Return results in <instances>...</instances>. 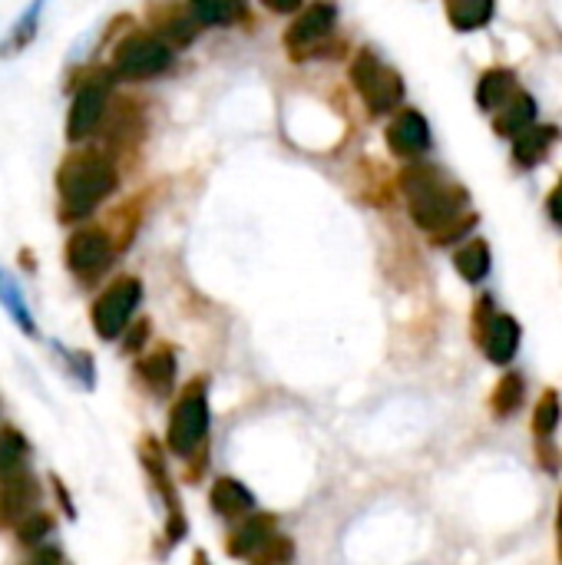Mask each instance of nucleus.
Returning <instances> with one entry per match:
<instances>
[{
  "instance_id": "1",
  "label": "nucleus",
  "mask_w": 562,
  "mask_h": 565,
  "mask_svg": "<svg viewBox=\"0 0 562 565\" xmlns=\"http://www.w3.org/2000/svg\"><path fill=\"white\" fill-rule=\"evenodd\" d=\"M401 192L411 218L431 232L437 245H450L477 225V215H470V195L434 166H407L401 172Z\"/></svg>"
},
{
  "instance_id": "2",
  "label": "nucleus",
  "mask_w": 562,
  "mask_h": 565,
  "mask_svg": "<svg viewBox=\"0 0 562 565\" xmlns=\"http://www.w3.org/2000/svg\"><path fill=\"white\" fill-rule=\"evenodd\" d=\"M119 189V166L109 152L76 149L56 169V202L60 222L89 218Z\"/></svg>"
},
{
  "instance_id": "3",
  "label": "nucleus",
  "mask_w": 562,
  "mask_h": 565,
  "mask_svg": "<svg viewBox=\"0 0 562 565\" xmlns=\"http://www.w3.org/2000/svg\"><path fill=\"white\" fill-rule=\"evenodd\" d=\"M176 63V50L152 30H129L123 40H116L113 56H109V73L113 79H156L169 73Z\"/></svg>"
},
{
  "instance_id": "4",
  "label": "nucleus",
  "mask_w": 562,
  "mask_h": 565,
  "mask_svg": "<svg viewBox=\"0 0 562 565\" xmlns=\"http://www.w3.org/2000/svg\"><path fill=\"white\" fill-rule=\"evenodd\" d=\"M351 83L368 103L371 116H388L404 99V79L374 50H358L351 60Z\"/></svg>"
},
{
  "instance_id": "5",
  "label": "nucleus",
  "mask_w": 562,
  "mask_h": 565,
  "mask_svg": "<svg viewBox=\"0 0 562 565\" xmlns=\"http://www.w3.org/2000/svg\"><path fill=\"white\" fill-rule=\"evenodd\" d=\"M109 89H113V73H93L86 79H79V86L73 89L70 99V113H66V142L70 146H83L86 139L96 136V129L106 119L109 109Z\"/></svg>"
},
{
  "instance_id": "6",
  "label": "nucleus",
  "mask_w": 562,
  "mask_h": 565,
  "mask_svg": "<svg viewBox=\"0 0 562 565\" xmlns=\"http://www.w3.org/2000/svg\"><path fill=\"white\" fill-rule=\"evenodd\" d=\"M205 434H209V397H205V381H195L172 407L166 444L176 457L189 460L205 444Z\"/></svg>"
},
{
  "instance_id": "7",
  "label": "nucleus",
  "mask_w": 562,
  "mask_h": 565,
  "mask_svg": "<svg viewBox=\"0 0 562 565\" xmlns=\"http://www.w3.org/2000/svg\"><path fill=\"white\" fill-rule=\"evenodd\" d=\"M142 301V281L139 278H116L93 305V328L103 341L119 338L129 331V318L136 315Z\"/></svg>"
},
{
  "instance_id": "8",
  "label": "nucleus",
  "mask_w": 562,
  "mask_h": 565,
  "mask_svg": "<svg viewBox=\"0 0 562 565\" xmlns=\"http://www.w3.org/2000/svg\"><path fill=\"white\" fill-rule=\"evenodd\" d=\"M113 255H116V245H113L109 232H103V228H76L66 238V252H63L66 268L79 281L99 278L113 265Z\"/></svg>"
},
{
  "instance_id": "9",
  "label": "nucleus",
  "mask_w": 562,
  "mask_h": 565,
  "mask_svg": "<svg viewBox=\"0 0 562 565\" xmlns=\"http://www.w3.org/2000/svg\"><path fill=\"white\" fill-rule=\"evenodd\" d=\"M335 23H338V7L331 0H315L285 30V46L291 50L295 60L318 56V46L335 33Z\"/></svg>"
},
{
  "instance_id": "10",
  "label": "nucleus",
  "mask_w": 562,
  "mask_h": 565,
  "mask_svg": "<svg viewBox=\"0 0 562 565\" xmlns=\"http://www.w3.org/2000/svg\"><path fill=\"white\" fill-rule=\"evenodd\" d=\"M384 136H388L391 152L401 156V159H417V156H424L431 149V126L417 109H401L388 122Z\"/></svg>"
},
{
  "instance_id": "11",
  "label": "nucleus",
  "mask_w": 562,
  "mask_h": 565,
  "mask_svg": "<svg viewBox=\"0 0 562 565\" xmlns=\"http://www.w3.org/2000/svg\"><path fill=\"white\" fill-rule=\"evenodd\" d=\"M142 460H146V470H149V477L156 480V490H159V497L166 500V510H169V543H179L182 536H185V520H182V507H179V497L172 493V483H169V473H166V463H162V457H159V447L149 440L146 447H142Z\"/></svg>"
},
{
  "instance_id": "12",
  "label": "nucleus",
  "mask_w": 562,
  "mask_h": 565,
  "mask_svg": "<svg viewBox=\"0 0 562 565\" xmlns=\"http://www.w3.org/2000/svg\"><path fill=\"white\" fill-rule=\"evenodd\" d=\"M199 20L189 13V7H152V33H159L172 50L176 46H189L199 36Z\"/></svg>"
},
{
  "instance_id": "13",
  "label": "nucleus",
  "mask_w": 562,
  "mask_h": 565,
  "mask_svg": "<svg viewBox=\"0 0 562 565\" xmlns=\"http://www.w3.org/2000/svg\"><path fill=\"white\" fill-rule=\"evenodd\" d=\"M272 540H275V520H272V516H255V513H252V516L242 520L238 530L229 536L225 550H229V556H235V559H255Z\"/></svg>"
},
{
  "instance_id": "14",
  "label": "nucleus",
  "mask_w": 562,
  "mask_h": 565,
  "mask_svg": "<svg viewBox=\"0 0 562 565\" xmlns=\"http://www.w3.org/2000/svg\"><path fill=\"white\" fill-rule=\"evenodd\" d=\"M50 0H30L23 7V13L13 20V26L7 30V36L0 40V60H10V56H20L36 36H40V23H43V10H46Z\"/></svg>"
},
{
  "instance_id": "15",
  "label": "nucleus",
  "mask_w": 562,
  "mask_h": 565,
  "mask_svg": "<svg viewBox=\"0 0 562 565\" xmlns=\"http://www.w3.org/2000/svg\"><path fill=\"white\" fill-rule=\"evenodd\" d=\"M480 344H484V351H487V358L494 364H510L517 348H520V324L510 315H497L490 321L487 334L480 338Z\"/></svg>"
},
{
  "instance_id": "16",
  "label": "nucleus",
  "mask_w": 562,
  "mask_h": 565,
  "mask_svg": "<svg viewBox=\"0 0 562 565\" xmlns=\"http://www.w3.org/2000/svg\"><path fill=\"white\" fill-rule=\"evenodd\" d=\"M136 374L142 377V384L156 397H166L172 391V384H176V354H172V348H156L152 354H146L136 364Z\"/></svg>"
},
{
  "instance_id": "17",
  "label": "nucleus",
  "mask_w": 562,
  "mask_h": 565,
  "mask_svg": "<svg viewBox=\"0 0 562 565\" xmlns=\"http://www.w3.org/2000/svg\"><path fill=\"white\" fill-rule=\"evenodd\" d=\"M212 510L222 516V520H248L252 516V510H255V497L242 487V483H235V480H215V487H212Z\"/></svg>"
},
{
  "instance_id": "18",
  "label": "nucleus",
  "mask_w": 562,
  "mask_h": 565,
  "mask_svg": "<svg viewBox=\"0 0 562 565\" xmlns=\"http://www.w3.org/2000/svg\"><path fill=\"white\" fill-rule=\"evenodd\" d=\"M556 136H560L556 126H537V122H533L527 132H520V136L513 139V159H517V166L533 169L537 162H543L547 152H550V146L556 142Z\"/></svg>"
},
{
  "instance_id": "19",
  "label": "nucleus",
  "mask_w": 562,
  "mask_h": 565,
  "mask_svg": "<svg viewBox=\"0 0 562 565\" xmlns=\"http://www.w3.org/2000/svg\"><path fill=\"white\" fill-rule=\"evenodd\" d=\"M533 119H537V103H533V96L527 93V89H517L513 96H510V103L497 113V119H494V126H497V132L500 136H520V132H527L530 126H533Z\"/></svg>"
},
{
  "instance_id": "20",
  "label": "nucleus",
  "mask_w": 562,
  "mask_h": 565,
  "mask_svg": "<svg viewBox=\"0 0 562 565\" xmlns=\"http://www.w3.org/2000/svg\"><path fill=\"white\" fill-rule=\"evenodd\" d=\"M517 89L520 86H517L510 70H487L480 76V83H477V106L487 109V113H500Z\"/></svg>"
},
{
  "instance_id": "21",
  "label": "nucleus",
  "mask_w": 562,
  "mask_h": 565,
  "mask_svg": "<svg viewBox=\"0 0 562 565\" xmlns=\"http://www.w3.org/2000/svg\"><path fill=\"white\" fill-rule=\"evenodd\" d=\"M199 26H232L245 17V0H185Z\"/></svg>"
},
{
  "instance_id": "22",
  "label": "nucleus",
  "mask_w": 562,
  "mask_h": 565,
  "mask_svg": "<svg viewBox=\"0 0 562 565\" xmlns=\"http://www.w3.org/2000/svg\"><path fill=\"white\" fill-rule=\"evenodd\" d=\"M447 3V17L460 33H474L484 30L494 20L497 0H444Z\"/></svg>"
},
{
  "instance_id": "23",
  "label": "nucleus",
  "mask_w": 562,
  "mask_h": 565,
  "mask_svg": "<svg viewBox=\"0 0 562 565\" xmlns=\"http://www.w3.org/2000/svg\"><path fill=\"white\" fill-rule=\"evenodd\" d=\"M454 265H457V271L467 278V281H484L487 275H490V248H487V242H480V238H474V242H467L457 255H454Z\"/></svg>"
},
{
  "instance_id": "24",
  "label": "nucleus",
  "mask_w": 562,
  "mask_h": 565,
  "mask_svg": "<svg viewBox=\"0 0 562 565\" xmlns=\"http://www.w3.org/2000/svg\"><path fill=\"white\" fill-rule=\"evenodd\" d=\"M26 467V444L17 430H0V483L20 477Z\"/></svg>"
},
{
  "instance_id": "25",
  "label": "nucleus",
  "mask_w": 562,
  "mask_h": 565,
  "mask_svg": "<svg viewBox=\"0 0 562 565\" xmlns=\"http://www.w3.org/2000/svg\"><path fill=\"white\" fill-rule=\"evenodd\" d=\"M523 397H527L523 377H520V374H507V377L497 384L494 397H490L494 414H497V417H510V414H517V411L523 407Z\"/></svg>"
},
{
  "instance_id": "26",
  "label": "nucleus",
  "mask_w": 562,
  "mask_h": 565,
  "mask_svg": "<svg viewBox=\"0 0 562 565\" xmlns=\"http://www.w3.org/2000/svg\"><path fill=\"white\" fill-rule=\"evenodd\" d=\"M560 417H562L560 397H556V391H547V394L540 397L537 411H533V430H537L540 444H547V440L553 437V430L560 427Z\"/></svg>"
},
{
  "instance_id": "27",
  "label": "nucleus",
  "mask_w": 562,
  "mask_h": 565,
  "mask_svg": "<svg viewBox=\"0 0 562 565\" xmlns=\"http://www.w3.org/2000/svg\"><path fill=\"white\" fill-rule=\"evenodd\" d=\"M0 298H3V305L10 308V315L20 321V328H23L26 334H33V318H30V311H26V305H23V298H20L17 285H13V281H7V278H3V271H0Z\"/></svg>"
},
{
  "instance_id": "28",
  "label": "nucleus",
  "mask_w": 562,
  "mask_h": 565,
  "mask_svg": "<svg viewBox=\"0 0 562 565\" xmlns=\"http://www.w3.org/2000/svg\"><path fill=\"white\" fill-rule=\"evenodd\" d=\"M50 516H43V513H26L23 520H17V540L20 543H26V546H33V543H40L46 533H50Z\"/></svg>"
},
{
  "instance_id": "29",
  "label": "nucleus",
  "mask_w": 562,
  "mask_h": 565,
  "mask_svg": "<svg viewBox=\"0 0 562 565\" xmlns=\"http://www.w3.org/2000/svg\"><path fill=\"white\" fill-rule=\"evenodd\" d=\"M291 553H295V550H291V543H288L285 536H275V540H272V543H268V546H265V550H262L255 559H252V563L255 565H288L291 563Z\"/></svg>"
},
{
  "instance_id": "30",
  "label": "nucleus",
  "mask_w": 562,
  "mask_h": 565,
  "mask_svg": "<svg viewBox=\"0 0 562 565\" xmlns=\"http://www.w3.org/2000/svg\"><path fill=\"white\" fill-rule=\"evenodd\" d=\"M146 338H149V324H146V321H139V324L129 331V338H126V351H139Z\"/></svg>"
},
{
  "instance_id": "31",
  "label": "nucleus",
  "mask_w": 562,
  "mask_h": 565,
  "mask_svg": "<svg viewBox=\"0 0 562 565\" xmlns=\"http://www.w3.org/2000/svg\"><path fill=\"white\" fill-rule=\"evenodd\" d=\"M547 209H550V218L556 222L562 228V179H560V185L550 192V202H547Z\"/></svg>"
},
{
  "instance_id": "32",
  "label": "nucleus",
  "mask_w": 562,
  "mask_h": 565,
  "mask_svg": "<svg viewBox=\"0 0 562 565\" xmlns=\"http://www.w3.org/2000/svg\"><path fill=\"white\" fill-rule=\"evenodd\" d=\"M272 13H295L301 10V0H262Z\"/></svg>"
},
{
  "instance_id": "33",
  "label": "nucleus",
  "mask_w": 562,
  "mask_h": 565,
  "mask_svg": "<svg viewBox=\"0 0 562 565\" xmlns=\"http://www.w3.org/2000/svg\"><path fill=\"white\" fill-rule=\"evenodd\" d=\"M30 565H60V556L56 553H43L40 559H33Z\"/></svg>"
},
{
  "instance_id": "34",
  "label": "nucleus",
  "mask_w": 562,
  "mask_h": 565,
  "mask_svg": "<svg viewBox=\"0 0 562 565\" xmlns=\"http://www.w3.org/2000/svg\"><path fill=\"white\" fill-rule=\"evenodd\" d=\"M556 543H560V559H562V497H560V510H556Z\"/></svg>"
},
{
  "instance_id": "35",
  "label": "nucleus",
  "mask_w": 562,
  "mask_h": 565,
  "mask_svg": "<svg viewBox=\"0 0 562 565\" xmlns=\"http://www.w3.org/2000/svg\"><path fill=\"white\" fill-rule=\"evenodd\" d=\"M195 565H209V559H205V553H195Z\"/></svg>"
}]
</instances>
